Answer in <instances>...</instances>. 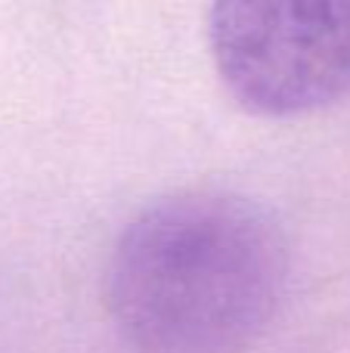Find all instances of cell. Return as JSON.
<instances>
[{
	"mask_svg": "<svg viewBox=\"0 0 350 353\" xmlns=\"http://www.w3.org/2000/svg\"><path fill=\"white\" fill-rule=\"evenodd\" d=\"M208 41L242 109L295 118L350 93V0H214Z\"/></svg>",
	"mask_w": 350,
	"mask_h": 353,
	"instance_id": "2",
	"label": "cell"
},
{
	"mask_svg": "<svg viewBox=\"0 0 350 353\" xmlns=\"http://www.w3.org/2000/svg\"><path fill=\"white\" fill-rule=\"evenodd\" d=\"M289 288V242L270 211L229 189H180L121 230L105 304L140 353H236Z\"/></svg>",
	"mask_w": 350,
	"mask_h": 353,
	"instance_id": "1",
	"label": "cell"
}]
</instances>
